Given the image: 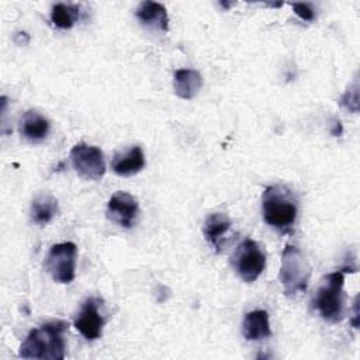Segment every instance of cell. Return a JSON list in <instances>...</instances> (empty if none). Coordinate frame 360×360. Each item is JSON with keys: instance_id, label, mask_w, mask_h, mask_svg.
Listing matches in <instances>:
<instances>
[{"instance_id": "277c9868", "label": "cell", "mask_w": 360, "mask_h": 360, "mask_svg": "<svg viewBox=\"0 0 360 360\" xmlns=\"http://www.w3.org/2000/svg\"><path fill=\"white\" fill-rule=\"evenodd\" d=\"M343 284L345 271L340 269L326 274L315 292L312 305L328 322L336 323L343 319Z\"/></svg>"}, {"instance_id": "52a82bcc", "label": "cell", "mask_w": 360, "mask_h": 360, "mask_svg": "<svg viewBox=\"0 0 360 360\" xmlns=\"http://www.w3.org/2000/svg\"><path fill=\"white\" fill-rule=\"evenodd\" d=\"M70 162L75 172L86 180H100L105 173L104 155L100 148L84 142L76 143L70 149Z\"/></svg>"}, {"instance_id": "6da1fadb", "label": "cell", "mask_w": 360, "mask_h": 360, "mask_svg": "<svg viewBox=\"0 0 360 360\" xmlns=\"http://www.w3.org/2000/svg\"><path fill=\"white\" fill-rule=\"evenodd\" d=\"M65 321H49L39 328L31 329L20 345L18 356L22 359H65Z\"/></svg>"}, {"instance_id": "e0dca14e", "label": "cell", "mask_w": 360, "mask_h": 360, "mask_svg": "<svg viewBox=\"0 0 360 360\" xmlns=\"http://www.w3.org/2000/svg\"><path fill=\"white\" fill-rule=\"evenodd\" d=\"M79 18V7L66 3H56L51 10V21L60 30H69Z\"/></svg>"}, {"instance_id": "8992f818", "label": "cell", "mask_w": 360, "mask_h": 360, "mask_svg": "<svg viewBox=\"0 0 360 360\" xmlns=\"http://www.w3.org/2000/svg\"><path fill=\"white\" fill-rule=\"evenodd\" d=\"M76 256L77 246L73 242H60L51 246L45 259V269L53 281L59 284L73 281L76 274Z\"/></svg>"}, {"instance_id": "44dd1931", "label": "cell", "mask_w": 360, "mask_h": 360, "mask_svg": "<svg viewBox=\"0 0 360 360\" xmlns=\"http://www.w3.org/2000/svg\"><path fill=\"white\" fill-rule=\"evenodd\" d=\"M330 134L333 136H339L342 134V124H340V121H335L333 122V129L330 131Z\"/></svg>"}, {"instance_id": "5bb4252c", "label": "cell", "mask_w": 360, "mask_h": 360, "mask_svg": "<svg viewBox=\"0 0 360 360\" xmlns=\"http://www.w3.org/2000/svg\"><path fill=\"white\" fill-rule=\"evenodd\" d=\"M202 86V77L195 69H177L173 76V89L177 97L183 100L194 98Z\"/></svg>"}, {"instance_id": "7c38bea8", "label": "cell", "mask_w": 360, "mask_h": 360, "mask_svg": "<svg viewBox=\"0 0 360 360\" xmlns=\"http://www.w3.org/2000/svg\"><path fill=\"white\" fill-rule=\"evenodd\" d=\"M135 15L145 27L166 32L169 30V15L166 7L156 1H142L135 10Z\"/></svg>"}, {"instance_id": "9c48e42d", "label": "cell", "mask_w": 360, "mask_h": 360, "mask_svg": "<svg viewBox=\"0 0 360 360\" xmlns=\"http://www.w3.org/2000/svg\"><path fill=\"white\" fill-rule=\"evenodd\" d=\"M104 318L98 311V300L89 297L75 318V328L87 340H97L103 335Z\"/></svg>"}, {"instance_id": "5b68a950", "label": "cell", "mask_w": 360, "mask_h": 360, "mask_svg": "<svg viewBox=\"0 0 360 360\" xmlns=\"http://www.w3.org/2000/svg\"><path fill=\"white\" fill-rule=\"evenodd\" d=\"M231 263L245 283H253L264 270L266 253L259 242L245 238L231 256Z\"/></svg>"}, {"instance_id": "8fae6325", "label": "cell", "mask_w": 360, "mask_h": 360, "mask_svg": "<svg viewBox=\"0 0 360 360\" xmlns=\"http://www.w3.org/2000/svg\"><path fill=\"white\" fill-rule=\"evenodd\" d=\"M232 221L224 212H211L202 225V235L208 245L215 250L219 252L222 248V242L228 231L231 229Z\"/></svg>"}, {"instance_id": "ac0fdd59", "label": "cell", "mask_w": 360, "mask_h": 360, "mask_svg": "<svg viewBox=\"0 0 360 360\" xmlns=\"http://www.w3.org/2000/svg\"><path fill=\"white\" fill-rule=\"evenodd\" d=\"M339 104L350 112L359 111V84L354 82L339 98Z\"/></svg>"}, {"instance_id": "d6986e66", "label": "cell", "mask_w": 360, "mask_h": 360, "mask_svg": "<svg viewBox=\"0 0 360 360\" xmlns=\"http://www.w3.org/2000/svg\"><path fill=\"white\" fill-rule=\"evenodd\" d=\"M294 13L304 21H314L315 11L308 3H292Z\"/></svg>"}, {"instance_id": "ffe728a7", "label": "cell", "mask_w": 360, "mask_h": 360, "mask_svg": "<svg viewBox=\"0 0 360 360\" xmlns=\"http://www.w3.org/2000/svg\"><path fill=\"white\" fill-rule=\"evenodd\" d=\"M357 307H359V295L354 298V302H353V319H352L353 328H359V311H357Z\"/></svg>"}, {"instance_id": "3957f363", "label": "cell", "mask_w": 360, "mask_h": 360, "mask_svg": "<svg viewBox=\"0 0 360 360\" xmlns=\"http://www.w3.org/2000/svg\"><path fill=\"white\" fill-rule=\"evenodd\" d=\"M311 266L304 253L292 245H287L281 253L278 280L287 297H295L308 288Z\"/></svg>"}, {"instance_id": "7a4b0ae2", "label": "cell", "mask_w": 360, "mask_h": 360, "mask_svg": "<svg viewBox=\"0 0 360 360\" xmlns=\"http://www.w3.org/2000/svg\"><path fill=\"white\" fill-rule=\"evenodd\" d=\"M262 215L267 225L288 232L298 215V198L291 188L284 184H273L262 194Z\"/></svg>"}, {"instance_id": "ba28073f", "label": "cell", "mask_w": 360, "mask_h": 360, "mask_svg": "<svg viewBox=\"0 0 360 360\" xmlns=\"http://www.w3.org/2000/svg\"><path fill=\"white\" fill-rule=\"evenodd\" d=\"M139 215V204L127 191L114 193L107 202V218L121 228L129 229L135 225Z\"/></svg>"}, {"instance_id": "4fadbf2b", "label": "cell", "mask_w": 360, "mask_h": 360, "mask_svg": "<svg viewBox=\"0 0 360 360\" xmlns=\"http://www.w3.org/2000/svg\"><path fill=\"white\" fill-rule=\"evenodd\" d=\"M242 333L246 340L255 342L271 336L269 314L264 309L248 312L242 321Z\"/></svg>"}, {"instance_id": "2e32d148", "label": "cell", "mask_w": 360, "mask_h": 360, "mask_svg": "<svg viewBox=\"0 0 360 360\" xmlns=\"http://www.w3.org/2000/svg\"><path fill=\"white\" fill-rule=\"evenodd\" d=\"M58 212V200L51 194H38L31 202V219L37 225H46Z\"/></svg>"}, {"instance_id": "30bf717a", "label": "cell", "mask_w": 360, "mask_h": 360, "mask_svg": "<svg viewBox=\"0 0 360 360\" xmlns=\"http://www.w3.org/2000/svg\"><path fill=\"white\" fill-rule=\"evenodd\" d=\"M145 155L141 146L134 145L125 152H117L111 160V169L115 174L129 177L145 167Z\"/></svg>"}, {"instance_id": "9a60e30c", "label": "cell", "mask_w": 360, "mask_h": 360, "mask_svg": "<svg viewBox=\"0 0 360 360\" xmlns=\"http://www.w3.org/2000/svg\"><path fill=\"white\" fill-rule=\"evenodd\" d=\"M20 132L30 142H41L48 136L49 121L37 110H28L20 121Z\"/></svg>"}]
</instances>
